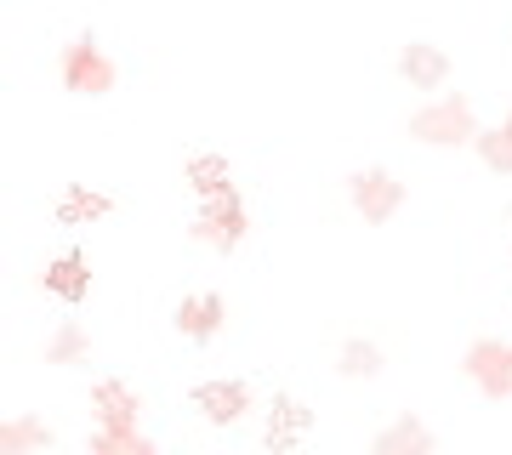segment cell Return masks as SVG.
<instances>
[{
  "instance_id": "cell-13",
  "label": "cell",
  "mask_w": 512,
  "mask_h": 455,
  "mask_svg": "<svg viewBox=\"0 0 512 455\" xmlns=\"http://www.w3.org/2000/svg\"><path fill=\"white\" fill-rule=\"evenodd\" d=\"M370 450L376 455H433L439 438H433V427H421L416 416H399L393 427H382V433L370 438Z\"/></svg>"
},
{
  "instance_id": "cell-17",
  "label": "cell",
  "mask_w": 512,
  "mask_h": 455,
  "mask_svg": "<svg viewBox=\"0 0 512 455\" xmlns=\"http://www.w3.org/2000/svg\"><path fill=\"white\" fill-rule=\"evenodd\" d=\"M92 450L97 455H148L154 444H148V433L137 427V421H126V427H97Z\"/></svg>"
},
{
  "instance_id": "cell-5",
  "label": "cell",
  "mask_w": 512,
  "mask_h": 455,
  "mask_svg": "<svg viewBox=\"0 0 512 455\" xmlns=\"http://www.w3.org/2000/svg\"><path fill=\"white\" fill-rule=\"evenodd\" d=\"M461 370H467V382L484 399H512V342H495V336L473 342L467 359H461Z\"/></svg>"
},
{
  "instance_id": "cell-8",
  "label": "cell",
  "mask_w": 512,
  "mask_h": 455,
  "mask_svg": "<svg viewBox=\"0 0 512 455\" xmlns=\"http://www.w3.org/2000/svg\"><path fill=\"white\" fill-rule=\"evenodd\" d=\"M222 319H228V308H222L217 291H194L177 302V313H171V325L183 330L188 342H217L222 336Z\"/></svg>"
},
{
  "instance_id": "cell-16",
  "label": "cell",
  "mask_w": 512,
  "mask_h": 455,
  "mask_svg": "<svg viewBox=\"0 0 512 455\" xmlns=\"http://www.w3.org/2000/svg\"><path fill=\"white\" fill-rule=\"evenodd\" d=\"M382 347L365 342V336H353V342H342V353H336V370L342 376H353V382H370V376H382Z\"/></svg>"
},
{
  "instance_id": "cell-2",
  "label": "cell",
  "mask_w": 512,
  "mask_h": 455,
  "mask_svg": "<svg viewBox=\"0 0 512 455\" xmlns=\"http://www.w3.org/2000/svg\"><path fill=\"white\" fill-rule=\"evenodd\" d=\"M57 80H63V91H74V97H103V91H114L120 69H114V57L103 52L92 35H74L69 46H63V57H57Z\"/></svg>"
},
{
  "instance_id": "cell-6",
  "label": "cell",
  "mask_w": 512,
  "mask_h": 455,
  "mask_svg": "<svg viewBox=\"0 0 512 455\" xmlns=\"http://www.w3.org/2000/svg\"><path fill=\"white\" fill-rule=\"evenodd\" d=\"M308 433H313V410L308 404L291 399V393L268 399V410H262V444H268V450H296Z\"/></svg>"
},
{
  "instance_id": "cell-1",
  "label": "cell",
  "mask_w": 512,
  "mask_h": 455,
  "mask_svg": "<svg viewBox=\"0 0 512 455\" xmlns=\"http://www.w3.org/2000/svg\"><path fill=\"white\" fill-rule=\"evenodd\" d=\"M478 114H473V97H461V91H444V97H433V103H421L416 114H410V137L427 148H461L478 137Z\"/></svg>"
},
{
  "instance_id": "cell-18",
  "label": "cell",
  "mask_w": 512,
  "mask_h": 455,
  "mask_svg": "<svg viewBox=\"0 0 512 455\" xmlns=\"http://www.w3.org/2000/svg\"><path fill=\"white\" fill-rule=\"evenodd\" d=\"M86 353H92V336L74 325V319H63V325L46 336V364H80Z\"/></svg>"
},
{
  "instance_id": "cell-19",
  "label": "cell",
  "mask_w": 512,
  "mask_h": 455,
  "mask_svg": "<svg viewBox=\"0 0 512 455\" xmlns=\"http://www.w3.org/2000/svg\"><path fill=\"white\" fill-rule=\"evenodd\" d=\"M473 148H478V160L490 165L495 177H512V131L507 126H484L473 137Z\"/></svg>"
},
{
  "instance_id": "cell-3",
  "label": "cell",
  "mask_w": 512,
  "mask_h": 455,
  "mask_svg": "<svg viewBox=\"0 0 512 455\" xmlns=\"http://www.w3.org/2000/svg\"><path fill=\"white\" fill-rule=\"evenodd\" d=\"M348 200L365 222H393L404 211V182L387 165H365V171L348 177Z\"/></svg>"
},
{
  "instance_id": "cell-15",
  "label": "cell",
  "mask_w": 512,
  "mask_h": 455,
  "mask_svg": "<svg viewBox=\"0 0 512 455\" xmlns=\"http://www.w3.org/2000/svg\"><path fill=\"white\" fill-rule=\"evenodd\" d=\"M52 450V427L40 416H6L0 421V455H46Z\"/></svg>"
},
{
  "instance_id": "cell-12",
  "label": "cell",
  "mask_w": 512,
  "mask_h": 455,
  "mask_svg": "<svg viewBox=\"0 0 512 455\" xmlns=\"http://www.w3.org/2000/svg\"><path fill=\"white\" fill-rule=\"evenodd\" d=\"M183 182L194 188V200L234 194V171H228V160H222V154H205V148H194V154L183 160Z\"/></svg>"
},
{
  "instance_id": "cell-11",
  "label": "cell",
  "mask_w": 512,
  "mask_h": 455,
  "mask_svg": "<svg viewBox=\"0 0 512 455\" xmlns=\"http://www.w3.org/2000/svg\"><path fill=\"white\" fill-rule=\"evenodd\" d=\"M40 285L57 296V302H86V291H92V262L80 251H63V256H52L46 262V273H40Z\"/></svg>"
},
{
  "instance_id": "cell-4",
  "label": "cell",
  "mask_w": 512,
  "mask_h": 455,
  "mask_svg": "<svg viewBox=\"0 0 512 455\" xmlns=\"http://www.w3.org/2000/svg\"><path fill=\"white\" fill-rule=\"evenodd\" d=\"M251 217L239 194H217V200H200V217H194V245H211V251H239Z\"/></svg>"
},
{
  "instance_id": "cell-10",
  "label": "cell",
  "mask_w": 512,
  "mask_h": 455,
  "mask_svg": "<svg viewBox=\"0 0 512 455\" xmlns=\"http://www.w3.org/2000/svg\"><path fill=\"white\" fill-rule=\"evenodd\" d=\"M399 74L416 91H439L444 80H450V52L433 46V40H410V46L399 52Z\"/></svg>"
},
{
  "instance_id": "cell-20",
  "label": "cell",
  "mask_w": 512,
  "mask_h": 455,
  "mask_svg": "<svg viewBox=\"0 0 512 455\" xmlns=\"http://www.w3.org/2000/svg\"><path fill=\"white\" fill-rule=\"evenodd\" d=\"M501 126H507V131H512V109H507V120H501Z\"/></svg>"
},
{
  "instance_id": "cell-7",
  "label": "cell",
  "mask_w": 512,
  "mask_h": 455,
  "mask_svg": "<svg viewBox=\"0 0 512 455\" xmlns=\"http://www.w3.org/2000/svg\"><path fill=\"white\" fill-rule=\"evenodd\" d=\"M251 404H256L251 387L239 382V376H222V382H200V387H194V410H200L211 427H234Z\"/></svg>"
},
{
  "instance_id": "cell-14",
  "label": "cell",
  "mask_w": 512,
  "mask_h": 455,
  "mask_svg": "<svg viewBox=\"0 0 512 455\" xmlns=\"http://www.w3.org/2000/svg\"><path fill=\"white\" fill-rule=\"evenodd\" d=\"M103 217H114V200L86 188V182H69V194H57V222L63 228H86V222H103Z\"/></svg>"
},
{
  "instance_id": "cell-9",
  "label": "cell",
  "mask_w": 512,
  "mask_h": 455,
  "mask_svg": "<svg viewBox=\"0 0 512 455\" xmlns=\"http://www.w3.org/2000/svg\"><path fill=\"white\" fill-rule=\"evenodd\" d=\"M92 416L97 427H126V421L143 416V399L126 376H103V382H92Z\"/></svg>"
}]
</instances>
